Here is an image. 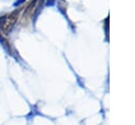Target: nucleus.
<instances>
[{
  "label": "nucleus",
  "instance_id": "1",
  "mask_svg": "<svg viewBox=\"0 0 135 125\" xmlns=\"http://www.w3.org/2000/svg\"><path fill=\"white\" fill-rule=\"evenodd\" d=\"M19 14H20V9H17V11H14L12 14H9V16L6 18V20L4 21V24L2 25V29L4 33H8L13 25L15 24V22L17 21L18 17H19Z\"/></svg>",
  "mask_w": 135,
  "mask_h": 125
},
{
  "label": "nucleus",
  "instance_id": "2",
  "mask_svg": "<svg viewBox=\"0 0 135 125\" xmlns=\"http://www.w3.org/2000/svg\"><path fill=\"white\" fill-rule=\"evenodd\" d=\"M36 5H37V0H33L27 5V7L24 9V13H23V20L24 19L25 20H28L32 17V15H33V13H34V11L36 8Z\"/></svg>",
  "mask_w": 135,
  "mask_h": 125
}]
</instances>
